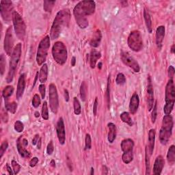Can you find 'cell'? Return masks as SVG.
<instances>
[{
  "label": "cell",
  "instance_id": "19",
  "mask_svg": "<svg viewBox=\"0 0 175 175\" xmlns=\"http://www.w3.org/2000/svg\"><path fill=\"white\" fill-rule=\"evenodd\" d=\"M165 32H166V29L165 27L163 25H160L157 28L156 30V45L157 46L159 50L162 47V43L164 41V37H165Z\"/></svg>",
  "mask_w": 175,
  "mask_h": 175
},
{
  "label": "cell",
  "instance_id": "46",
  "mask_svg": "<svg viewBox=\"0 0 175 175\" xmlns=\"http://www.w3.org/2000/svg\"><path fill=\"white\" fill-rule=\"evenodd\" d=\"M54 151V143L52 141H50V142H49L47 145V153L49 155H51L53 153Z\"/></svg>",
  "mask_w": 175,
  "mask_h": 175
},
{
  "label": "cell",
  "instance_id": "56",
  "mask_svg": "<svg viewBox=\"0 0 175 175\" xmlns=\"http://www.w3.org/2000/svg\"><path fill=\"white\" fill-rule=\"evenodd\" d=\"M75 63H76V58L73 57L72 60H71V65L73 66H75Z\"/></svg>",
  "mask_w": 175,
  "mask_h": 175
},
{
  "label": "cell",
  "instance_id": "1",
  "mask_svg": "<svg viewBox=\"0 0 175 175\" xmlns=\"http://www.w3.org/2000/svg\"><path fill=\"white\" fill-rule=\"evenodd\" d=\"M96 4L92 0L81 1L75 6L73 9V14L75 21L81 29H85L88 26V16L92 15L95 13Z\"/></svg>",
  "mask_w": 175,
  "mask_h": 175
},
{
  "label": "cell",
  "instance_id": "6",
  "mask_svg": "<svg viewBox=\"0 0 175 175\" xmlns=\"http://www.w3.org/2000/svg\"><path fill=\"white\" fill-rule=\"evenodd\" d=\"M52 55L58 65H64L67 60L68 53L66 46L62 42L58 41L52 47Z\"/></svg>",
  "mask_w": 175,
  "mask_h": 175
},
{
  "label": "cell",
  "instance_id": "11",
  "mask_svg": "<svg viewBox=\"0 0 175 175\" xmlns=\"http://www.w3.org/2000/svg\"><path fill=\"white\" fill-rule=\"evenodd\" d=\"M49 100L51 110L54 114H57L59 107V100L56 86L55 84H51L49 86Z\"/></svg>",
  "mask_w": 175,
  "mask_h": 175
},
{
  "label": "cell",
  "instance_id": "17",
  "mask_svg": "<svg viewBox=\"0 0 175 175\" xmlns=\"http://www.w3.org/2000/svg\"><path fill=\"white\" fill-rule=\"evenodd\" d=\"M154 106V90L151 77H148L147 85V106L148 111H151Z\"/></svg>",
  "mask_w": 175,
  "mask_h": 175
},
{
  "label": "cell",
  "instance_id": "4",
  "mask_svg": "<svg viewBox=\"0 0 175 175\" xmlns=\"http://www.w3.org/2000/svg\"><path fill=\"white\" fill-rule=\"evenodd\" d=\"M21 44L18 43L13 49V54H12L10 58L9 71H8L6 77L7 83H11L13 80L17 66H18L20 62V58H21Z\"/></svg>",
  "mask_w": 175,
  "mask_h": 175
},
{
  "label": "cell",
  "instance_id": "13",
  "mask_svg": "<svg viewBox=\"0 0 175 175\" xmlns=\"http://www.w3.org/2000/svg\"><path fill=\"white\" fill-rule=\"evenodd\" d=\"M121 59L125 65L132 69L134 72L139 73L140 71V67L138 62L128 52L122 51L121 53Z\"/></svg>",
  "mask_w": 175,
  "mask_h": 175
},
{
  "label": "cell",
  "instance_id": "63",
  "mask_svg": "<svg viewBox=\"0 0 175 175\" xmlns=\"http://www.w3.org/2000/svg\"><path fill=\"white\" fill-rule=\"evenodd\" d=\"M90 174H91V175H93V174H94V168H91V172H90Z\"/></svg>",
  "mask_w": 175,
  "mask_h": 175
},
{
  "label": "cell",
  "instance_id": "29",
  "mask_svg": "<svg viewBox=\"0 0 175 175\" xmlns=\"http://www.w3.org/2000/svg\"><path fill=\"white\" fill-rule=\"evenodd\" d=\"M120 117L122 122H125V123H127V125H129L131 127L132 126L133 121H132V119H131L130 114L129 112H122L121 114Z\"/></svg>",
  "mask_w": 175,
  "mask_h": 175
},
{
  "label": "cell",
  "instance_id": "23",
  "mask_svg": "<svg viewBox=\"0 0 175 175\" xmlns=\"http://www.w3.org/2000/svg\"><path fill=\"white\" fill-rule=\"evenodd\" d=\"M155 130L152 129L148 132V144L147 146L149 153L151 155L153 153L155 147Z\"/></svg>",
  "mask_w": 175,
  "mask_h": 175
},
{
  "label": "cell",
  "instance_id": "22",
  "mask_svg": "<svg viewBox=\"0 0 175 175\" xmlns=\"http://www.w3.org/2000/svg\"><path fill=\"white\" fill-rule=\"evenodd\" d=\"M101 39H102V34L101 30H97L95 32L94 34H93L92 39H90V46L94 48L98 47L101 43Z\"/></svg>",
  "mask_w": 175,
  "mask_h": 175
},
{
  "label": "cell",
  "instance_id": "52",
  "mask_svg": "<svg viewBox=\"0 0 175 175\" xmlns=\"http://www.w3.org/2000/svg\"><path fill=\"white\" fill-rule=\"evenodd\" d=\"M39 139L40 138H39V134H36V135H35L34 138L32 140V144L33 145H36L38 143V142H39Z\"/></svg>",
  "mask_w": 175,
  "mask_h": 175
},
{
  "label": "cell",
  "instance_id": "27",
  "mask_svg": "<svg viewBox=\"0 0 175 175\" xmlns=\"http://www.w3.org/2000/svg\"><path fill=\"white\" fill-rule=\"evenodd\" d=\"M48 77V66L46 64L42 66L39 73V81L40 83H45L47 80Z\"/></svg>",
  "mask_w": 175,
  "mask_h": 175
},
{
  "label": "cell",
  "instance_id": "16",
  "mask_svg": "<svg viewBox=\"0 0 175 175\" xmlns=\"http://www.w3.org/2000/svg\"><path fill=\"white\" fill-rule=\"evenodd\" d=\"M56 131L58 140L61 145H64L65 144L66 141V132L65 123L62 118H60L58 120L56 125Z\"/></svg>",
  "mask_w": 175,
  "mask_h": 175
},
{
  "label": "cell",
  "instance_id": "35",
  "mask_svg": "<svg viewBox=\"0 0 175 175\" xmlns=\"http://www.w3.org/2000/svg\"><path fill=\"white\" fill-rule=\"evenodd\" d=\"M148 147H146V155H145V161H146V174H150V159L149 157L151 155L148 153Z\"/></svg>",
  "mask_w": 175,
  "mask_h": 175
},
{
  "label": "cell",
  "instance_id": "2",
  "mask_svg": "<svg viewBox=\"0 0 175 175\" xmlns=\"http://www.w3.org/2000/svg\"><path fill=\"white\" fill-rule=\"evenodd\" d=\"M71 19V13L69 9H63L57 13L51 25L50 38L52 40L57 39L64 28L69 25Z\"/></svg>",
  "mask_w": 175,
  "mask_h": 175
},
{
  "label": "cell",
  "instance_id": "51",
  "mask_svg": "<svg viewBox=\"0 0 175 175\" xmlns=\"http://www.w3.org/2000/svg\"><path fill=\"white\" fill-rule=\"evenodd\" d=\"M97 107H98V100H97V98H96L95 103H94V106H93V114H94L95 116L97 115Z\"/></svg>",
  "mask_w": 175,
  "mask_h": 175
},
{
  "label": "cell",
  "instance_id": "34",
  "mask_svg": "<svg viewBox=\"0 0 175 175\" xmlns=\"http://www.w3.org/2000/svg\"><path fill=\"white\" fill-rule=\"evenodd\" d=\"M73 106H74V112L76 115H80L81 112V107L80 102L77 97L73 99Z\"/></svg>",
  "mask_w": 175,
  "mask_h": 175
},
{
  "label": "cell",
  "instance_id": "39",
  "mask_svg": "<svg viewBox=\"0 0 175 175\" xmlns=\"http://www.w3.org/2000/svg\"><path fill=\"white\" fill-rule=\"evenodd\" d=\"M106 99L107 107L110 108V76H109L108 80H107V86L106 90Z\"/></svg>",
  "mask_w": 175,
  "mask_h": 175
},
{
  "label": "cell",
  "instance_id": "10",
  "mask_svg": "<svg viewBox=\"0 0 175 175\" xmlns=\"http://www.w3.org/2000/svg\"><path fill=\"white\" fill-rule=\"evenodd\" d=\"M127 44L131 50L138 52L143 47V40L141 33L138 30H134L130 33L127 39Z\"/></svg>",
  "mask_w": 175,
  "mask_h": 175
},
{
  "label": "cell",
  "instance_id": "12",
  "mask_svg": "<svg viewBox=\"0 0 175 175\" xmlns=\"http://www.w3.org/2000/svg\"><path fill=\"white\" fill-rule=\"evenodd\" d=\"M1 16L5 22L9 23L13 19V6L11 1H1Z\"/></svg>",
  "mask_w": 175,
  "mask_h": 175
},
{
  "label": "cell",
  "instance_id": "47",
  "mask_svg": "<svg viewBox=\"0 0 175 175\" xmlns=\"http://www.w3.org/2000/svg\"><path fill=\"white\" fill-rule=\"evenodd\" d=\"M168 77L170 78V80H173V77L174 76L175 71L174 69L173 66H170L168 68Z\"/></svg>",
  "mask_w": 175,
  "mask_h": 175
},
{
  "label": "cell",
  "instance_id": "24",
  "mask_svg": "<svg viewBox=\"0 0 175 175\" xmlns=\"http://www.w3.org/2000/svg\"><path fill=\"white\" fill-rule=\"evenodd\" d=\"M101 57V54L100 52L96 50V49H92L90 52V65L92 69H95L96 64H97V60L100 59Z\"/></svg>",
  "mask_w": 175,
  "mask_h": 175
},
{
  "label": "cell",
  "instance_id": "49",
  "mask_svg": "<svg viewBox=\"0 0 175 175\" xmlns=\"http://www.w3.org/2000/svg\"><path fill=\"white\" fill-rule=\"evenodd\" d=\"M1 118H2V120L3 121V122H5V123H6V122H8V113L6 112L4 110H2V111Z\"/></svg>",
  "mask_w": 175,
  "mask_h": 175
},
{
  "label": "cell",
  "instance_id": "62",
  "mask_svg": "<svg viewBox=\"0 0 175 175\" xmlns=\"http://www.w3.org/2000/svg\"><path fill=\"white\" fill-rule=\"evenodd\" d=\"M98 68H99V69H101V68H102V63H101V62H99V63Z\"/></svg>",
  "mask_w": 175,
  "mask_h": 175
},
{
  "label": "cell",
  "instance_id": "7",
  "mask_svg": "<svg viewBox=\"0 0 175 175\" xmlns=\"http://www.w3.org/2000/svg\"><path fill=\"white\" fill-rule=\"evenodd\" d=\"M49 47H50V37L47 35L41 40L38 47L36 62L39 66L43 65L46 61Z\"/></svg>",
  "mask_w": 175,
  "mask_h": 175
},
{
  "label": "cell",
  "instance_id": "9",
  "mask_svg": "<svg viewBox=\"0 0 175 175\" xmlns=\"http://www.w3.org/2000/svg\"><path fill=\"white\" fill-rule=\"evenodd\" d=\"M133 147L134 142L133 140L127 138L122 141L121 150L123 152V154L122 155V160L125 164H128L133 161Z\"/></svg>",
  "mask_w": 175,
  "mask_h": 175
},
{
  "label": "cell",
  "instance_id": "50",
  "mask_svg": "<svg viewBox=\"0 0 175 175\" xmlns=\"http://www.w3.org/2000/svg\"><path fill=\"white\" fill-rule=\"evenodd\" d=\"M38 162H39V158H38V157H33V158L32 159L30 162V167H32V168L35 167V166H36V164H38Z\"/></svg>",
  "mask_w": 175,
  "mask_h": 175
},
{
  "label": "cell",
  "instance_id": "38",
  "mask_svg": "<svg viewBox=\"0 0 175 175\" xmlns=\"http://www.w3.org/2000/svg\"><path fill=\"white\" fill-rule=\"evenodd\" d=\"M14 130L17 131L18 133H21L23 132V129H24V125H23V123L22 122H21L20 121H17L15 122V123H14Z\"/></svg>",
  "mask_w": 175,
  "mask_h": 175
},
{
  "label": "cell",
  "instance_id": "53",
  "mask_svg": "<svg viewBox=\"0 0 175 175\" xmlns=\"http://www.w3.org/2000/svg\"><path fill=\"white\" fill-rule=\"evenodd\" d=\"M108 170L109 169L107 168L106 166H103V167H102V174H108Z\"/></svg>",
  "mask_w": 175,
  "mask_h": 175
},
{
  "label": "cell",
  "instance_id": "40",
  "mask_svg": "<svg viewBox=\"0 0 175 175\" xmlns=\"http://www.w3.org/2000/svg\"><path fill=\"white\" fill-rule=\"evenodd\" d=\"M92 147V140L90 134L87 133L85 139V150H90Z\"/></svg>",
  "mask_w": 175,
  "mask_h": 175
},
{
  "label": "cell",
  "instance_id": "33",
  "mask_svg": "<svg viewBox=\"0 0 175 175\" xmlns=\"http://www.w3.org/2000/svg\"><path fill=\"white\" fill-rule=\"evenodd\" d=\"M55 4V1H47V0L44 1V3H43L44 10L47 12V13H51Z\"/></svg>",
  "mask_w": 175,
  "mask_h": 175
},
{
  "label": "cell",
  "instance_id": "42",
  "mask_svg": "<svg viewBox=\"0 0 175 175\" xmlns=\"http://www.w3.org/2000/svg\"><path fill=\"white\" fill-rule=\"evenodd\" d=\"M5 67H6V59L4 54H2L1 57H0V69H1L2 75H3L4 73Z\"/></svg>",
  "mask_w": 175,
  "mask_h": 175
},
{
  "label": "cell",
  "instance_id": "30",
  "mask_svg": "<svg viewBox=\"0 0 175 175\" xmlns=\"http://www.w3.org/2000/svg\"><path fill=\"white\" fill-rule=\"evenodd\" d=\"M5 107L8 112L12 114H15L17 109V104L15 102H8V100H5Z\"/></svg>",
  "mask_w": 175,
  "mask_h": 175
},
{
  "label": "cell",
  "instance_id": "5",
  "mask_svg": "<svg viewBox=\"0 0 175 175\" xmlns=\"http://www.w3.org/2000/svg\"><path fill=\"white\" fill-rule=\"evenodd\" d=\"M175 101V90L173 80H169L166 87V105L164 112L166 115H170Z\"/></svg>",
  "mask_w": 175,
  "mask_h": 175
},
{
  "label": "cell",
  "instance_id": "59",
  "mask_svg": "<svg viewBox=\"0 0 175 175\" xmlns=\"http://www.w3.org/2000/svg\"><path fill=\"white\" fill-rule=\"evenodd\" d=\"M50 164H51V166H52V167H54V168H55V161H54V159H53V160H51V163H50Z\"/></svg>",
  "mask_w": 175,
  "mask_h": 175
},
{
  "label": "cell",
  "instance_id": "32",
  "mask_svg": "<svg viewBox=\"0 0 175 175\" xmlns=\"http://www.w3.org/2000/svg\"><path fill=\"white\" fill-rule=\"evenodd\" d=\"M87 92H88V86L85 81H82L80 86V96L81 100L85 101L87 97Z\"/></svg>",
  "mask_w": 175,
  "mask_h": 175
},
{
  "label": "cell",
  "instance_id": "58",
  "mask_svg": "<svg viewBox=\"0 0 175 175\" xmlns=\"http://www.w3.org/2000/svg\"><path fill=\"white\" fill-rule=\"evenodd\" d=\"M67 164H68V166L69 167V169H70V171H72V167H71V163L70 162V160H69V158H68V162H67Z\"/></svg>",
  "mask_w": 175,
  "mask_h": 175
},
{
  "label": "cell",
  "instance_id": "8",
  "mask_svg": "<svg viewBox=\"0 0 175 175\" xmlns=\"http://www.w3.org/2000/svg\"><path fill=\"white\" fill-rule=\"evenodd\" d=\"M13 21L14 30L17 38L23 40L25 36L26 25L21 16L17 11H14L13 14Z\"/></svg>",
  "mask_w": 175,
  "mask_h": 175
},
{
  "label": "cell",
  "instance_id": "3",
  "mask_svg": "<svg viewBox=\"0 0 175 175\" xmlns=\"http://www.w3.org/2000/svg\"><path fill=\"white\" fill-rule=\"evenodd\" d=\"M173 118L170 115H165L159 132V140L163 145H166L170 140L173 129Z\"/></svg>",
  "mask_w": 175,
  "mask_h": 175
},
{
  "label": "cell",
  "instance_id": "31",
  "mask_svg": "<svg viewBox=\"0 0 175 175\" xmlns=\"http://www.w3.org/2000/svg\"><path fill=\"white\" fill-rule=\"evenodd\" d=\"M14 92V88L13 86H8L3 90L2 96L5 99V100H8V98L11 97Z\"/></svg>",
  "mask_w": 175,
  "mask_h": 175
},
{
  "label": "cell",
  "instance_id": "55",
  "mask_svg": "<svg viewBox=\"0 0 175 175\" xmlns=\"http://www.w3.org/2000/svg\"><path fill=\"white\" fill-rule=\"evenodd\" d=\"M6 168H7V170L8 172V174H9L10 175H13L14 174V172H13V170H12L11 168H10V166H9V164H6Z\"/></svg>",
  "mask_w": 175,
  "mask_h": 175
},
{
  "label": "cell",
  "instance_id": "25",
  "mask_svg": "<svg viewBox=\"0 0 175 175\" xmlns=\"http://www.w3.org/2000/svg\"><path fill=\"white\" fill-rule=\"evenodd\" d=\"M144 19L145 24H146V26H147L148 32L150 34L152 33V30H153L152 20H151V14L149 13V12H148V10L147 7H145L144 10Z\"/></svg>",
  "mask_w": 175,
  "mask_h": 175
},
{
  "label": "cell",
  "instance_id": "57",
  "mask_svg": "<svg viewBox=\"0 0 175 175\" xmlns=\"http://www.w3.org/2000/svg\"><path fill=\"white\" fill-rule=\"evenodd\" d=\"M40 148H41V139H39V142L37 143V148L40 149Z\"/></svg>",
  "mask_w": 175,
  "mask_h": 175
},
{
  "label": "cell",
  "instance_id": "43",
  "mask_svg": "<svg viewBox=\"0 0 175 175\" xmlns=\"http://www.w3.org/2000/svg\"><path fill=\"white\" fill-rule=\"evenodd\" d=\"M152 110H153L152 112V114H151V121H152V122L154 124L155 122L157 116V102H155V103L154 104Z\"/></svg>",
  "mask_w": 175,
  "mask_h": 175
},
{
  "label": "cell",
  "instance_id": "37",
  "mask_svg": "<svg viewBox=\"0 0 175 175\" xmlns=\"http://www.w3.org/2000/svg\"><path fill=\"white\" fill-rule=\"evenodd\" d=\"M116 82L118 84V85H120V86L124 85V84L126 83V77H125L124 74L121 73H118L116 79Z\"/></svg>",
  "mask_w": 175,
  "mask_h": 175
},
{
  "label": "cell",
  "instance_id": "61",
  "mask_svg": "<svg viewBox=\"0 0 175 175\" xmlns=\"http://www.w3.org/2000/svg\"><path fill=\"white\" fill-rule=\"evenodd\" d=\"M34 114H35V117H36V118L39 117V116H40L39 112H35Z\"/></svg>",
  "mask_w": 175,
  "mask_h": 175
},
{
  "label": "cell",
  "instance_id": "44",
  "mask_svg": "<svg viewBox=\"0 0 175 175\" xmlns=\"http://www.w3.org/2000/svg\"><path fill=\"white\" fill-rule=\"evenodd\" d=\"M8 147V143L7 140H5L4 142L2 143L1 145V147H0V158H2L3 155H4V153L6 152V151L7 150V148Z\"/></svg>",
  "mask_w": 175,
  "mask_h": 175
},
{
  "label": "cell",
  "instance_id": "60",
  "mask_svg": "<svg viewBox=\"0 0 175 175\" xmlns=\"http://www.w3.org/2000/svg\"><path fill=\"white\" fill-rule=\"evenodd\" d=\"M171 53L172 54L174 53V45H173V46H172V47H171Z\"/></svg>",
  "mask_w": 175,
  "mask_h": 175
},
{
  "label": "cell",
  "instance_id": "28",
  "mask_svg": "<svg viewBox=\"0 0 175 175\" xmlns=\"http://www.w3.org/2000/svg\"><path fill=\"white\" fill-rule=\"evenodd\" d=\"M167 160L170 165H173L175 163V147L174 145H172L169 148L167 153Z\"/></svg>",
  "mask_w": 175,
  "mask_h": 175
},
{
  "label": "cell",
  "instance_id": "48",
  "mask_svg": "<svg viewBox=\"0 0 175 175\" xmlns=\"http://www.w3.org/2000/svg\"><path fill=\"white\" fill-rule=\"evenodd\" d=\"M39 91H40V95H41L42 99H44L45 97V92H46L45 84H40V85L39 86Z\"/></svg>",
  "mask_w": 175,
  "mask_h": 175
},
{
  "label": "cell",
  "instance_id": "21",
  "mask_svg": "<svg viewBox=\"0 0 175 175\" xmlns=\"http://www.w3.org/2000/svg\"><path fill=\"white\" fill-rule=\"evenodd\" d=\"M165 164L164 157L162 155H159L157 157L153 166V174L155 175H159L162 174V172Z\"/></svg>",
  "mask_w": 175,
  "mask_h": 175
},
{
  "label": "cell",
  "instance_id": "26",
  "mask_svg": "<svg viewBox=\"0 0 175 175\" xmlns=\"http://www.w3.org/2000/svg\"><path fill=\"white\" fill-rule=\"evenodd\" d=\"M107 127H108L109 129L107 140H108L110 143H113L116 138V127L114 124L112 123V122H110V123H108Z\"/></svg>",
  "mask_w": 175,
  "mask_h": 175
},
{
  "label": "cell",
  "instance_id": "36",
  "mask_svg": "<svg viewBox=\"0 0 175 175\" xmlns=\"http://www.w3.org/2000/svg\"><path fill=\"white\" fill-rule=\"evenodd\" d=\"M42 117L44 120H48L49 119V113H48V106L47 103L46 101L44 102L42 107Z\"/></svg>",
  "mask_w": 175,
  "mask_h": 175
},
{
  "label": "cell",
  "instance_id": "41",
  "mask_svg": "<svg viewBox=\"0 0 175 175\" xmlns=\"http://www.w3.org/2000/svg\"><path fill=\"white\" fill-rule=\"evenodd\" d=\"M11 165L13 166V170L14 172V174H17L19 173L20 170H21V166H20L18 163L14 160H13L11 162Z\"/></svg>",
  "mask_w": 175,
  "mask_h": 175
},
{
  "label": "cell",
  "instance_id": "20",
  "mask_svg": "<svg viewBox=\"0 0 175 175\" xmlns=\"http://www.w3.org/2000/svg\"><path fill=\"white\" fill-rule=\"evenodd\" d=\"M140 104L139 96L136 92H134L131 96L129 103V111L131 114H135L138 111Z\"/></svg>",
  "mask_w": 175,
  "mask_h": 175
},
{
  "label": "cell",
  "instance_id": "15",
  "mask_svg": "<svg viewBox=\"0 0 175 175\" xmlns=\"http://www.w3.org/2000/svg\"><path fill=\"white\" fill-rule=\"evenodd\" d=\"M28 145V141L25 138H22V136H20L17 140V148L18 152L23 158H29L30 157V153L26 149L25 147Z\"/></svg>",
  "mask_w": 175,
  "mask_h": 175
},
{
  "label": "cell",
  "instance_id": "54",
  "mask_svg": "<svg viewBox=\"0 0 175 175\" xmlns=\"http://www.w3.org/2000/svg\"><path fill=\"white\" fill-rule=\"evenodd\" d=\"M65 99L66 102H68L69 101V93L66 89L65 90Z\"/></svg>",
  "mask_w": 175,
  "mask_h": 175
},
{
  "label": "cell",
  "instance_id": "45",
  "mask_svg": "<svg viewBox=\"0 0 175 175\" xmlns=\"http://www.w3.org/2000/svg\"><path fill=\"white\" fill-rule=\"evenodd\" d=\"M40 104V97L39 96V95H34V96L33 97L32 99V106L35 108H37L39 107Z\"/></svg>",
  "mask_w": 175,
  "mask_h": 175
},
{
  "label": "cell",
  "instance_id": "14",
  "mask_svg": "<svg viewBox=\"0 0 175 175\" xmlns=\"http://www.w3.org/2000/svg\"><path fill=\"white\" fill-rule=\"evenodd\" d=\"M14 45V38L13 35V27L10 26L7 29L4 39V50L8 55L13 54V48Z\"/></svg>",
  "mask_w": 175,
  "mask_h": 175
},
{
  "label": "cell",
  "instance_id": "18",
  "mask_svg": "<svg viewBox=\"0 0 175 175\" xmlns=\"http://www.w3.org/2000/svg\"><path fill=\"white\" fill-rule=\"evenodd\" d=\"M25 74L23 73L19 78L18 81V84H17V94H16V97L17 99L19 100L23 97V93L25 91Z\"/></svg>",
  "mask_w": 175,
  "mask_h": 175
}]
</instances>
